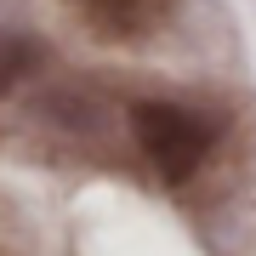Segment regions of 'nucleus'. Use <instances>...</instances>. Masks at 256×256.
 Masks as SVG:
<instances>
[{"instance_id": "obj_1", "label": "nucleus", "mask_w": 256, "mask_h": 256, "mask_svg": "<svg viewBox=\"0 0 256 256\" xmlns=\"http://www.w3.org/2000/svg\"><path fill=\"white\" fill-rule=\"evenodd\" d=\"M216 120L200 108H182V102H137L131 108V137H137L142 160L154 165L160 182H188L194 171L205 165L210 142H216Z\"/></svg>"}, {"instance_id": "obj_3", "label": "nucleus", "mask_w": 256, "mask_h": 256, "mask_svg": "<svg viewBox=\"0 0 256 256\" xmlns=\"http://www.w3.org/2000/svg\"><path fill=\"white\" fill-rule=\"evenodd\" d=\"M34 40H23V34H12V40H0V92H6L12 80H23L28 63H34Z\"/></svg>"}, {"instance_id": "obj_2", "label": "nucleus", "mask_w": 256, "mask_h": 256, "mask_svg": "<svg viewBox=\"0 0 256 256\" xmlns=\"http://www.w3.org/2000/svg\"><path fill=\"white\" fill-rule=\"evenodd\" d=\"M74 6L86 12V23H92L97 34H108V40H131V34H142V28L160 18L165 0H74Z\"/></svg>"}]
</instances>
